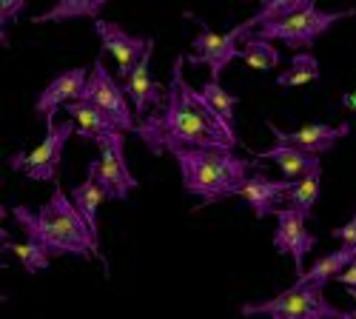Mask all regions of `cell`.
Here are the masks:
<instances>
[{"mask_svg":"<svg viewBox=\"0 0 356 319\" xmlns=\"http://www.w3.org/2000/svg\"><path fill=\"white\" fill-rule=\"evenodd\" d=\"M186 57H177L168 92L154 114L137 123V137L152 154H171L174 149H220L234 152L236 137L209 108L202 92H194L183 74Z\"/></svg>","mask_w":356,"mask_h":319,"instance_id":"1","label":"cell"},{"mask_svg":"<svg viewBox=\"0 0 356 319\" xmlns=\"http://www.w3.org/2000/svg\"><path fill=\"white\" fill-rule=\"evenodd\" d=\"M12 217L23 228L26 240L38 243L49 256L74 254V256H86V259H92V256L103 259L97 234L88 228L86 217L77 211L72 197H66L60 186L51 191L49 202L40 206L38 211L26 208V206H15Z\"/></svg>","mask_w":356,"mask_h":319,"instance_id":"2","label":"cell"},{"mask_svg":"<svg viewBox=\"0 0 356 319\" xmlns=\"http://www.w3.org/2000/svg\"><path fill=\"white\" fill-rule=\"evenodd\" d=\"M171 157L180 165L183 191L200 197V208L211 206L217 199L234 197L257 171L251 160L220 149H174Z\"/></svg>","mask_w":356,"mask_h":319,"instance_id":"3","label":"cell"},{"mask_svg":"<svg viewBox=\"0 0 356 319\" xmlns=\"http://www.w3.org/2000/svg\"><path fill=\"white\" fill-rule=\"evenodd\" d=\"M245 319L251 316H265V319H345L348 311H339L325 300L322 288L293 282L282 294L262 300V302H245L240 308Z\"/></svg>","mask_w":356,"mask_h":319,"instance_id":"4","label":"cell"},{"mask_svg":"<svg viewBox=\"0 0 356 319\" xmlns=\"http://www.w3.org/2000/svg\"><path fill=\"white\" fill-rule=\"evenodd\" d=\"M345 17H353V9H345V12H322L316 9V3L311 0V3L302 9V12H296V15H288L285 20H277V23H268V26H259L257 28V38L259 40H280L285 43L288 49H293L296 54L311 49L316 43V38H322L325 32H331V28L345 20Z\"/></svg>","mask_w":356,"mask_h":319,"instance_id":"5","label":"cell"},{"mask_svg":"<svg viewBox=\"0 0 356 319\" xmlns=\"http://www.w3.org/2000/svg\"><path fill=\"white\" fill-rule=\"evenodd\" d=\"M251 35H254V23H251V20L236 23L231 32H225V35L211 32V28L202 23L200 35H197L194 43H191V54L186 57V60H188L191 66H209L211 80H220L222 69H225L231 60H240V49H243L240 40L245 43Z\"/></svg>","mask_w":356,"mask_h":319,"instance_id":"6","label":"cell"},{"mask_svg":"<svg viewBox=\"0 0 356 319\" xmlns=\"http://www.w3.org/2000/svg\"><path fill=\"white\" fill-rule=\"evenodd\" d=\"M95 146L100 149V160L88 163V171L106 191V199H129V194L137 188V177L126 163V134H106Z\"/></svg>","mask_w":356,"mask_h":319,"instance_id":"7","label":"cell"},{"mask_svg":"<svg viewBox=\"0 0 356 319\" xmlns=\"http://www.w3.org/2000/svg\"><path fill=\"white\" fill-rule=\"evenodd\" d=\"M77 131L74 120H63L54 123L51 129H46V137L40 140V146H35L32 152H20L15 157H9V168L26 174L29 180H40V183H54L57 180V165H60L63 149L69 137Z\"/></svg>","mask_w":356,"mask_h":319,"instance_id":"8","label":"cell"},{"mask_svg":"<svg viewBox=\"0 0 356 319\" xmlns=\"http://www.w3.org/2000/svg\"><path fill=\"white\" fill-rule=\"evenodd\" d=\"M83 103H88V106H95L97 111H103L106 117L117 126V131L137 134V114H134V108L129 106L131 100L126 97V92H123L120 85L111 80V74L106 72L103 57H97L95 66H92V77H88Z\"/></svg>","mask_w":356,"mask_h":319,"instance_id":"9","label":"cell"},{"mask_svg":"<svg viewBox=\"0 0 356 319\" xmlns=\"http://www.w3.org/2000/svg\"><path fill=\"white\" fill-rule=\"evenodd\" d=\"M314 245H316V237L308 231V217L300 208H293L285 202V206L280 208V214H277L274 248H277V254L293 259V268H296V277L300 279L305 277V256Z\"/></svg>","mask_w":356,"mask_h":319,"instance_id":"10","label":"cell"},{"mask_svg":"<svg viewBox=\"0 0 356 319\" xmlns=\"http://www.w3.org/2000/svg\"><path fill=\"white\" fill-rule=\"evenodd\" d=\"M88 77H92V72L88 69H69L63 74H57L46 89L38 95L35 100V114L43 120L46 129L54 126V117H57V108H66L69 103H80L83 95H86V85H88Z\"/></svg>","mask_w":356,"mask_h":319,"instance_id":"11","label":"cell"},{"mask_svg":"<svg viewBox=\"0 0 356 319\" xmlns=\"http://www.w3.org/2000/svg\"><path fill=\"white\" fill-rule=\"evenodd\" d=\"M95 35L103 43V51L111 54L117 60V74L123 77V83L129 80V74L134 72V66L143 60V54L152 46V38H137L129 35L126 28H120L111 20H95Z\"/></svg>","mask_w":356,"mask_h":319,"instance_id":"12","label":"cell"},{"mask_svg":"<svg viewBox=\"0 0 356 319\" xmlns=\"http://www.w3.org/2000/svg\"><path fill=\"white\" fill-rule=\"evenodd\" d=\"M268 131L274 134L277 146H291V149H300L305 154L319 157L322 152H331L337 146V140H342V137L350 134V123H339V126L311 123V126H302V129H296V131H282L274 123H268Z\"/></svg>","mask_w":356,"mask_h":319,"instance_id":"13","label":"cell"},{"mask_svg":"<svg viewBox=\"0 0 356 319\" xmlns=\"http://www.w3.org/2000/svg\"><path fill=\"white\" fill-rule=\"evenodd\" d=\"M288 191H291V180H271L268 174L257 168L234 197H240L254 211L257 220H268V217L280 214V208H282L280 202L288 199Z\"/></svg>","mask_w":356,"mask_h":319,"instance_id":"14","label":"cell"},{"mask_svg":"<svg viewBox=\"0 0 356 319\" xmlns=\"http://www.w3.org/2000/svg\"><path fill=\"white\" fill-rule=\"evenodd\" d=\"M152 49H154V40H152L148 51L143 54V60L134 66V72L129 74V80L123 85V92L131 100V108L137 114V123L148 117V108H152V106H160L163 103L160 89H157V83L152 77Z\"/></svg>","mask_w":356,"mask_h":319,"instance_id":"15","label":"cell"},{"mask_svg":"<svg viewBox=\"0 0 356 319\" xmlns=\"http://www.w3.org/2000/svg\"><path fill=\"white\" fill-rule=\"evenodd\" d=\"M259 160H271L282 174H285V180L296 183V180H305L308 174H314L316 168H322L319 157L314 154H305L300 149H291V146H274L268 152H259L257 154Z\"/></svg>","mask_w":356,"mask_h":319,"instance_id":"16","label":"cell"},{"mask_svg":"<svg viewBox=\"0 0 356 319\" xmlns=\"http://www.w3.org/2000/svg\"><path fill=\"white\" fill-rule=\"evenodd\" d=\"M353 259H356V248H337L331 254H325L319 256L314 268L302 277V279H296V282H302V285H314V288H325L331 279H339L350 265H353Z\"/></svg>","mask_w":356,"mask_h":319,"instance_id":"17","label":"cell"},{"mask_svg":"<svg viewBox=\"0 0 356 319\" xmlns=\"http://www.w3.org/2000/svg\"><path fill=\"white\" fill-rule=\"evenodd\" d=\"M66 114L77 123V134L83 137V140H92V142H97V140H103L106 134H114L117 131V126L106 117L103 111H97L95 106H88V103H69L66 106ZM123 134V131H120Z\"/></svg>","mask_w":356,"mask_h":319,"instance_id":"18","label":"cell"},{"mask_svg":"<svg viewBox=\"0 0 356 319\" xmlns=\"http://www.w3.org/2000/svg\"><path fill=\"white\" fill-rule=\"evenodd\" d=\"M106 0H60L54 3L49 12L43 15H35L32 23H66V20H80V17H92V20H100L97 15L103 12Z\"/></svg>","mask_w":356,"mask_h":319,"instance_id":"19","label":"cell"},{"mask_svg":"<svg viewBox=\"0 0 356 319\" xmlns=\"http://www.w3.org/2000/svg\"><path fill=\"white\" fill-rule=\"evenodd\" d=\"M106 199V191L97 186V180H95V174L88 171L86 174V180L80 183V186H74L72 188V202L77 206V211L86 217V222H88V228L95 231H100V222H97V208H100V202Z\"/></svg>","mask_w":356,"mask_h":319,"instance_id":"20","label":"cell"},{"mask_svg":"<svg viewBox=\"0 0 356 319\" xmlns=\"http://www.w3.org/2000/svg\"><path fill=\"white\" fill-rule=\"evenodd\" d=\"M319 80V63L311 51H300L291 57V66L277 74V85L280 89H293V85H305V83H316Z\"/></svg>","mask_w":356,"mask_h":319,"instance_id":"21","label":"cell"},{"mask_svg":"<svg viewBox=\"0 0 356 319\" xmlns=\"http://www.w3.org/2000/svg\"><path fill=\"white\" fill-rule=\"evenodd\" d=\"M202 97H205V103H209V108L217 114V117L236 134V123H234V111H236V97L231 95V92H225L222 89V83L220 80H205L202 83ZM236 137H240V134H236Z\"/></svg>","mask_w":356,"mask_h":319,"instance_id":"22","label":"cell"},{"mask_svg":"<svg viewBox=\"0 0 356 319\" xmlns=\"http://www.w3.org/2000/svg\"><path fill=\"white\" fill-rule=\"evenodd\" d=\"M240 60L257 72H271L280 66V49L268 40H259L257 35H251L240 49Z\"/></svg>","mask_w":356,"mask_h":319,"instance_id":"23","label":"cell"},{"mask_svg":"<svg viewBox=\"0 0 356 319\" xmlns=\"http://www.w3.org/2000/svg\"><path fill=\"white\" fill-rule=\"evenodd\" d=\"M319 186H322V168H316L314 174H308L305 180H296L291 183V191H288V206L300 208L305 217H311V208L314 202L319 199Z\"/></svg>","mask_w":356,"mask_h":319,"instance_id":"24","label":"cell"},{"mask_svg":"<svg viewBox=\"0 0 356 319\" xmlns=\"http://www.w3.org/2000/svg\"><path fill=\"white\" fill-rule=\"evenodd\" d=\"M3 251L6 254H15L20 259V265L29 271V274H38V271H46L49 263H51V256L32 240H26V243H9L3 240Z\"/></svg>","mask_w":356,"mask_h":319,"instance_id":"25","label":"cell"},{"mask_svg":"<svg viewBox=\"0 0 356 319\" xmlns=\"http://www.w3.org/2000/svg\"><path fill=\"white\" fill-rule=\"evenodd\" d=\"M311 0H268V3H262L257 15H251L248 20L254 23V32L259 26H268V23H277V20H285L288 15H296L302 12Z\"/></svg>","mask_w":356,"mask_h":319,"instance_id":"26","label":"cell"},{"mask_svg":"<svg viewBox=\"0 0 356 319\" xmlns=\"http://www.w3.org/2000/svg\"><path fill=\"white\" fill-rule=\"evenodd\" d=\"M331 237L339 243V248H356V211L345 225H337L331 231Z\"/></svg>","mask_w":356,"mask_h":319,"instance_id":"27","label":"cell"},{"mask_svg":"<svg viewBox=\"0 0 356 319\" xmlns=\"http://www.w3.org/2000/svg\"><path fill=\"white\" fill-rule=\"evenodd\" d=\"M23 0H3L0 3V28H3V43H6V26H9V17L15 20L20 12H23Z\"/></svg>","mask_w":356,"mask_h":319,"instance_id":"28","label":"cell"},{"mask_svg":"<svg viewBox=\"0 0 356 319\" xmlns=\"http://www.w3.org/2000/svg\"><path fill=\"white\" fill-rule=\"evenodd\" d=\"M337 282H342L345 288H356V259H353V265H350V268H348Z\"/></svg>","mask_w":356,"mask_h":319,"instance_id":"29","label":"cell"},{"mask_svg":"<svg viewBox=\"0 0 356 319\" xmlns=\"http://www.w3.org/2000/svg\"><path fill=\"white\" fill-rule=\"evenodd\" d=\"M348 294H350V300H353V308H356V288H348Z\"/></svg>","mask_w":356,"mask_h":319,"instance_id":"30","label":"cell"},{"mask_svg":"<svg viewBox=\"0 0 356 319\" xmlns=\"http://www.w3.org/2000/svg\"><path fill=\"white\" fill-rule=\"evenodd\" d=\"M345 319H356V308H353V311H348V316H345Z\"/></svg>","mask_w":356,"mask_h":319,"instance_id":"31","label":"cell"}]
</instances>
